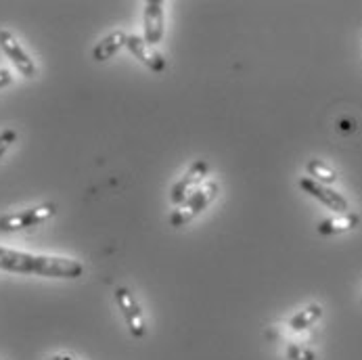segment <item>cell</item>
<instances>
[{
    "label": "cell",
    "mask_w": 362,
    "mask_h": 360,
    "mask_svg": "<svg viewBox=\"0 0 362 360\" xmlns=\"http://www.w3.org/2000/svg\"><path fill=\"white\" fill-rule=\"evenodd\" d=\"M0 270L21 272V274H40L51 279H78L84 272V266L71 257L34 256L19 250H8L0 245Z\"/></svg>",
    "instance_id": "obj_1"
},
{
    "label": "cell",
    "mask_w": 362,
    "mask_h": 360,
    "mask_svg": "<svg viewBox=\"0 0 362 360\" xmlns=\"http://www.w3.org/2000/svg\"><path fill=\"white\" fill-rule=\"evenodd\" d=\"M216 195H218V185H216V182H206V185H202V187H199L182 206H178L172 211L170 224H172L174 228H180V226L189 224L197 214H202V211L216 199Z\"/></svg>",
    "instance_id": "obj_2"
},
{
    "label": "cell",
    "mask_w": 362,
    "mask_h": 360,
    "mask_svg": "<svg viewBox=\"0 0 362 360\" xmlns=\"http://www.w3.org/2000/svg\"><path fill=\"white\" fill-rule=\"evenodd\" d=\"M115 304L122 312L126 325H128V331L134 339H143L147 335V323H145V314L139 306L134 294L128 289V287H117L115 289Z\"/></svg>",
    "instance_id": "obj_3"
},
{
    "label": "cell",
    "mask_w": 362,
    "mask_h": 360,
    "mask_svg": "<svg viewBox=\"0 0 362 360\" xmlns=\"http://www.w3.org/2000/svg\"><path fill=\"white\" fill-rule=\"evenodd\" d=\"M54 211H57L54 204H42V206L30 207V209L17 211V214L0 216V231L2 233H13V231H23V228L42 224L45 220L54 216Z\"/></svg>",
    "instance_id": "obj_4"
},
{
    "label": "cell",
    "mask_w": 362,
    "mask_h": 360,
    "mask_svg": "<svg viewBox=\"0 0 362 360\" xmlns=\"http://www.w3.org/2000/svg\"><path fill=\"white\" fill-rule=\"evenodd\" d=\"M207 170H209V166H207L206 159H197V161H193L191 163V168L187 170V174L172 187V191H170V202L174 204V206H182L199 187H202V182H204V178H206Z\"/></svg>",
    "instance_id": "obj_5"
},
{
    "label": "cell",
    "mask_w": 362,
    "mask_h": 360,
    "mask_svg": "<svg viewBox=\"0 0 362 360\" xmlns=\"http://www.w3.org/2000/svg\"><path fill=\"white\" fill-rule=\"evenodd\" d=\"M0 49L6 52V57L15 63V67L19 69V74H23L25 78H34L38 74L36 63L32 61V57L23 51V47L19 45V40L8 30H0Z\"/></svg>",
    "instance_id": "obj_6"
},
{
    "label": "cell",
    "mask_w": 362,
    "mask_h": 360,
    "mask_svg": "<svg viewBox=\"0 0 362 360\" xmlns=\"http://www.w3.org/2000/svg\"><path fill=\"white\" fill-rule=\"evenodd\" d=\"M300 189L306 191L308 195H312L314 199H318L322 206H327L333 211H348V207H350L348 206V199L341 193H337V191L316 182L312 178H300Z\"/></svg>",
    "instance_id": "obj_7"
},
{
    "label": "cell",
    "mask_w": 362,
    "mask_h": 360,
    "mask_svg": "<svg viewBox=\"0 0 362 360\" xmlns=\"http://www.w3.org/2000/svg\"><path fill=\"white\" fill-rule=\"evenodd\" d=\"M145 42L151 47L163 38V2L149 0L145 2Z\"/></svg>",
    "instance_id": "obj_8"
},
{
    "label": "cell",
    "mask_w": 362,
    "mask_h": 360,
    "mask_svg": "<svg viewBox=\"0 0 362 360\" xmlns=\"http://www.w3.org/2000/svg\"><path fill=\"white\" fill-rule=\"evenodd\" d=\"M126 47H128V51L132 52V57H136L143 65H147L151 71H163L165 69V59L159 54L157 51H153L147 42H145V38H141V36H128V40H126Z\"/></svg>",
    "instance_id": "obj_9"
},
{
    "label": "cell",
    "mask_w": 362,
    "mask_h": 360,
    "mask_svg": "<svg viewBox=\"0 0 362 360\" xmlns=\"http://www.w3.org/2000/svg\"><path fill=\"white\" fill-rule=\"evenodd\" d=\"M358 222H361V216H358V214H344V216H337V218H327V220H322V222L316 226V231H318L320 235L329 237V235H339V233L352 231V228L358 226Z\"/></svg>",
    "instance_id": "obj_10"
},
{
    "label": "cell",
    "mask_w": 362,
    "mask_h": 360,
    "mask_svg": "<svg viewBox=\"0 0 362 360\" xmlns=\"http://www.w3.org/2000/svg\"><path fill=\"white\" fill-rule=\"evenodd\" d=\"M126 40H128V36L122 30H115V32L107 34L103 40L95 47L93 59L95 61H107V59H111L115 52L122 51V47H126Z\"/></svg>",
    "instance_id": "obj_11"
},
{
    "label": "cell",
    "mask_w": 362,
    "mask_h": 360,
    "mask_svg": "<svg viewBox=\"0 0 362 360\" xmlns=\"http://www.w3.org/2000/svg\"><path fill=\"white\" fill-rule=\"evenodd\" d=\"M320 316H322V308H320L318 304H310V306H306V308L300 310L298 314L291 316L289 327H291L293 331H306V329H310L312 325H314Z\"/></svg>",
    "instance_id": "obj_12"
},
{
    "label": "cell",
    "mask_w": 362,
    "mask_h": 360,
    "mask_svg": "<svg viewBox=\"0 0 362 360\" xmlns=\"http://www.w3.org/2000/svg\"><path fill=\"white\" fill-rule=\"evenodd\" d=\"M306 170H308L312 180H316V182H320V185H331V182L337 180V172L331 170V168H329L327 163H322L320 159H310L308 166H306Z\"/></svg>",
    "instance_id": "obj_13"
},
{
    "label": "cell",
    "mask_w": 362,
    "mask_h": 360,
    "mask_svg": "<svg viewBox=\"0 0 362 360\" xmlns=\"http://www.w3.org/2000/svg\"><path fill=\"white\" fill-rule=\"evenodd\" d=\"M285 354L289 360H316L314 350H310L308 346H302V344H289Z\"/></svg>",
    "instance_id": "obj_14"
},
{
    "label": "cell",
    "mask_w": 362,
    "mask_h": 360,
    "mask_svg": "<svg viewBox=\"0 0 362 360\" xmlns=\"http://www.w3.org/2000/svg\"><path fill=\"white\" fill-rule=\"evenodd\" d=\"M15 141H17V132H15V130L8 128V130H2V132H0V157L6 153V149H8Z\"/></svg>",
    "instance_id": "obj_15"
},
{
    "label": "cell",
    "mask_w": 362,
    "mask_h": 360,
    "mask_svg": "<svg viewBox=\"0 0 362 360\" xmlns=\"http://www.w3.org/2000/svg\"><path fill=\"white\" fill-rule=\"evenodd\" d=\"M11 82H13V76H11V71H8V69H0V88L8 86Z\"/></svg>",
    "instance_id": "obj_16"
},
{
    "label": "cell",
    "mask_w": 362,
    "mask_h": 360,
    "mask_svg": "<svg viewBox=\"0 0 362 360\" xmlns=\"http://www.w3.org/2000/svg\"><path fill=\"white\" fill-rule=\"evenodd\" d=\"M49 360H74L71 356H65V354H57V356H52V359Z\"/></svg>",
    "instance_id": "obj_17"
}]
</instances>
